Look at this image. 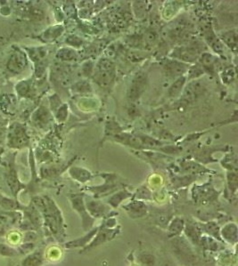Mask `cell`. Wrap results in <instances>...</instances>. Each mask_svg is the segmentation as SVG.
Segmentation results:
<instances>
[{
  "label": "cell",
  "mask_w": 238,
  "mask_h": 266,
  "mask_svg": "<svg viewBox=\"0 0 238 266\" xmlns=\"http://www.w3.org/2000/svg\"><path fill=\"white\" fill-rule=\"evenodd\" d=\"M115 64L112 60L102 58L98 61L94 70V80L102 88L111 87L115 78Z\"/></svg>",
  "instance_id": "cell-1"
},
{
  "label": "cell",
  "mask_w": 238,
  "mask_h": 266,
  "mask_svg": "<svg viewBox=\"0 0 238 266\" xmlns=\"http://www.w3.org/2000/svg\"><path fill=\"white\" fill-rule=\"evenodd\" d=\"M63 28L62 26H55L50 28L44 33V37L46 40L51 41L56 39V37H59L63 33Z\"/></svg>",
  "instance_id": "cell-25"
},
{
  "label": "cell",
  "mask_w": 238,
  "mask_h": 266,
  "mask_svg": "<svg viewBox=\"0 0 238 266\" xmlns=\"http://www.w3.org/2000/svg\"><path fill=\"white\" fill-rule=\"evenodd\" d=\"M100 229L99 227H97L96 229H94L91 233H89L87 236L84 238H82L81 240H75V241H71L70 243L66 244L67 248H76V247H82V246H85L88 241H90L92 238H93L96 234H97L98 230Z\"/></svg>",
  "instance_id": "cell-22"
},
{
  "label": "cell",
  "mask_w": 238,
  "mask_h": 266,
  "mask_svg": "<svg viewBox=\"0 0 238 266\" xmlns=\"http://www.w3.org/2000/svg\"><path fill=\"white\" fill-rule=\"evenodd\" d=\"M127 212L131 215V217L138 218L142 217L146 214V206L142 201H133L132 203L125 206Z\"/></svg>",
  "instance_id": "cell-11"
},
{
  "label": "cell",
  "mask_w": 238,
  "mask_h": 266,
  "mask_svg": "<svg viewBox=\"0 0 238 266\" xmlns=\"http://www.w3.org/2000/svg\"><path fill=\"white\" fill-rule=\"evenodd\" d=\"M221 234L225 240H227L229 242L235 243L237 240V228L234 224H228L227 226L223 227L221 231Z\"/></svg>",
  "instance_id": "cell-17"
},
{
  "label": "cell",
  "mask_w": 238,
  "mask_h": 266,
  "mask_svg": "<svg viewBox=\"0 0 238 266\" xmlns=\"http://www.w3.org/2000/svg\"><path fill=\"white\" fill-rule=\"evenodd\" d=\"M28 66V57L26 54L16 49L12 53L7 63V69L14 74H20Z\"/></svg>",
  "instance_id": "cell-4"
},
{
  "label": "cell",
  "mask_w": 238,
  "mask_h": 266,
  "mask_svg": "<svg viewBox=\"0 0 238 266\" xmlns=\"http://www.w3.org/2000/svg\"><path fill=\"white\" fill-rule=\"evenodd\" d=\"M62 255V251L61 249L56 247H52V248H49V250L47 251V258L51 261H56L59 260L60 257Z\"/></svg>",
  "instance_id": "cell-28"
},
{
  "label": "cell",
  "mask_w": 238,
  "mask_h": 266,
  "mask_svg": "<svg viewBox=\"0 0 238 266\" xmlns=\"http://www.w3.org/2000/svg\"><path fill=\"white\" fill-rule=\"evenodd\" d=\"M47 54L48 51L46 48H32L28 49L29 57L36 63L42 62L47 56Z\"/></svg>",
  "instance_id": "cell-19"
},
{
  "label": "cell",
  "mask_w": 238,
  "mask_h": 266,
  "mask_svg": "<svg viewBox=\"0 0 238 266\" xmlns=\"http://www.w3.org/2000/svg\"><path fill=\"white\" fill-rule=\"evenodd\" d=\"M188 69V64L174 59L167 60L164 64V73L170 79H177L182 77Z\"/></svg>",
  "instance_id": "cell-6"
},
{
  "label": "cell",
  "mask_w": 238,
  "mask_h": 266,
  "mask_svg": "<svg viewBox=\"0 0 238 266\" xmlns=\"http://www.w3.org/2000/svg\"><path fill=\"white\" fill-rule=\"evenodd\" d=\"M147 83H148V78L145 71H139L135 75L130 85V88L128 90L129 100L131 102L138 100L141 97L143 93L145 92Z\"/></svg>",
  "instance_id": "cell-3"
},
{
  "label": "cell",
  "mask_w": 238,
  "mask_h": 266,
  "mask_svg": "<svg viewBox=\"0 0 238 266\" xmlns=\"http://www.w3.org/2000/svg\"><path fill=\"white\" fill-rule=\"evenodd\" d=\"M16 91L20 96H25L30 91V83L27 81L20 82L16 85Z\"/></svg>",
  "instance_id": "cell-31"
},
{
  "label": "cell",
  "mask_w": 238,
  "mask_h": 266,
  "mask_svg": "<svg viewBox=\"0 0 238 266\" xmlns=\"http://www.w3.org/2000/svg\"><path fill=\"white\" fill-rule=\"evenodd\" d=\"M220 40L227 45L231 50L235 51L236 48H237V32H236V30H228V31H225L223 33L220 34Z\"/></svg>",
  "instance_id": "cell-12"
},
{
  "label": "cell",
  "mask_w": 238,
  "mask_h": 266,
  "mask_svg": "<svg viewBox=\"0 0 238 266\" xmlns=\"http://www.w3.org/2000/svg\"><path fill=\"white\" fill-rule=\"evenodd\" d=\"M71 203H72V206H73V208L82 215L83 229L85 230V231L90 230L93 226L94 219L87 212L88 210L86 208L85 202L83 200V197L76 194V195L71 196Z\"/></svg>",
  "instance_id": "cell-7"
},
{
  "label": "cell",
  "mask_w": 238,
  "mask_h": 266,
  "mask_svg": "<svg viewBox=\"0 0 238 266\" xmlns=\"http://www.w3.org/2000/svg\"><path fill=\"white\" fill-rule=\"evenodd\" d=\"M8 144L13 148H21L25 146L29 142V137L26 135L23 126L15 123L12 126L8 134Z\"/></svg>",
  "instance_id": "cell-5"
},
{
  "label": "cell",
  "mask_w": 238,
  "mask_h": 266,
  "mask_svg": "<svg viewBox=\"0 0 238 266\" xmlns=\"http://www.w3.org/2000/svg\"><path fill=\"white\" fill-rule=\"evenodd\" d=\"M130 197H131V194L130 192H127V191H122V192H117L116 194L112 195L109 199V204H111L112 207H117L120 204L123 202V200H126Z\"/></svg>",
  "instance_id": "cell-23"
},
{
  "label": "cell",
  "mask_w": 238,
  "mask_h": 266,
  "mask_svg": "<svg viewBox=\"0 0 238 266\" xmlns=\"http://www.w3.org/2000/svg\"><path fill=\"white\" fill-rule=\"evenodd\" d=\"M205 70L202 68L199 63H197L193 66L189 67V69L187 70V78H186L190 81L195 80L199 77H201L202 75L205 74Z\"/></svg>",
  "instance_id": "cell-24"
},
{
  "label": "cell",
  "mask_w": 238,
  "mask_h": 266,
  "mask_svg": "<svg viewBox=\"0 0 238 266\" xmlns=\"http://www.w3.org/2000/svg\"><path fill=\"white\" fill-rule=\"evenodd\" d=\"M0 205L1 207L5 208V209H17L18 207V205L15 202V200H9V199H7V198H4V197L1 196L0 194Z\"/></svg>",
  "instance_id": "cell-27"
},
{
  "label": "cell",
  "mask_w": 238,
  "mask_h": 266,
  "mask_svg": "<svg viewBox=\"0 0 238 266\" xmlns=\"http://www.w3.org/2000/svg\"><path fill=\"white\" fill-rule=\"evenodd\" d=\"M186 77L182 76L180 78L175 79V81L171 84L168 90V96L171 98H175L182 93L183 89L186 85Z\"/></svg>",
  "instance_id": "cell-15"
},
{
  "label": "cell",
  "mask_w": 238,
  "mask_h": 266,
  "mask_svg": "<svg viewBox=\"0 0 238 266\" xmlns=\"http://www.w3.org/2000/svg\"><path fill=\"white\" fill-rule=\"evenodd\" d=\"M115 230L111 229H104V230H98L97 232V235L93 241L91 242V244L90 245V247H87L85 248V250H89L90 248H94V247H97L102 243L106 242L108 240H111L112 238L115 236Z\"/></svg>",
  "instance_id": "cell-10"
},
{
  "label": "cell",
  "mask_w": 238,
  "mask_h": 266,
  "mask_svg": "<svg viewBox=\"0 0 238 266\" xmlns=\"http://www.w3.org/2000/svg\"><path fill=\"white\" fill-rule=\"evenodd\" d=\"M56 58L63 62H71L77 59V53L74 49L69 48H61L56 54Z\"/></svg>",
  "instance_id": "cell-18"
},
{
  "label": "cell",
  "mask_w": 238,
  "mask_h": 266,
  "mask_svg": "<svg viewBox=\"0 0 238 266\" xmlns=\"http://www.w3.org/2000/svg\"><path fill=\"white\" fill-rule=\"evenodd\" d=\"M137 194H138L137 198L139 199H143V200H150L151 199V192H149L148 190L146 188L139 189V191H138Z\"/></svg>",
  "instance_id": "cell-37"
},
{
  "label": "cell",
  "mask_w": 238,
  "mask_h": 266,
  "mask_svg": "<svg viewBox=\"0 0 238 266\" xmlns=\"http://www.w3.org/2000/svg\"><path fill=\"white\" fill-rule=\"evenodd\" d=\"M75 90L77 92L80 93V94L91 92V86H90V82H88L87 80L78 82L75 85Z\"/></svg>",
  "instance_id": "cell-30"
},
{
  "label": "cell",
  "mask_w": 238,
  "mask_h": 266,
  "mask_svg": "<svg viewBox=\"0 0 238 266\" xmlns=\"http://www.w3.org/2000/svg\"><path fill=\"white\" fill-rule=\"evenodd\" d=\"M198 60H199V64L201 65L202 68L205 70V71L213 72V70L215 69L217 60H216L214 56H212V54H210V53H203Z\"/></svg>",
  "instance_id": "cell-13"
},
{
  "label": "cell",
  "mask_w": 238,
  "mask_h": 266,
  "mask_svg": "<svg viewBox=\"0 0 238 266\" xmlns=\"http://www.w3.org/2000/svg\"><path fill=\"white\" fill-rule=\"evenodd\" d=\"M202 54V45L197 43H192L187 46H181L179 48H176L170 56L172 59L177 60L182 63H194Z\"/></svg>",
  "instance_id": "cell-2"
},
{
  "label": "cell",
  "mask_w": 238,
  "mask_h": 266,
  "mask_svg": "<svg viewBox=\"0 0 238 266\" xmlns=\"http://www.w3.org/2000/svg\"><path fill=\"white\" fill-rule=\"evenodd\" d=\"M183 226H184V223H183L182 220L176 218L173 220V222L171 223V227H170L169 231L173 234H178L182 231Z\"/></svg>",
  "instance_id": "cell-29"
},
{
  "label": "cell",
  "mask_w": 238,
  "mask_h": 266,
  "mask_svg": "<svg viewBox=\"0 0 238 266\" xmlns=\"http://www.w3.org/2000/svg\"><path fill=\"white\" fill-rule=\"evenodd\" d=\"M70 174L73 179L81 183H86L92 178V174L90 171L86 170L84 168L81 167H71L70 169Z\"/></svg>",
  "instance_id": "cell-16"
},
{
  "label": "cell",
  "mask_w": 238,
  "mask_h": 266,
  "mask_svg": "<svg viewBox=\"0 0 238 266\" xmlns=\"http://www.w3.org/2000/svg\"><path fill=\"white\" fill-rule=\"evenodd\" d=\"M85 206L88 212L90 213V216H93L96 218L105 216L110 210V208L107 206L97 200H88L86 202Z\"/></svg>",
  "instance_id": "cell-9"
},
{
  "label": "cell",
  "mask_w": 238,
  "mask_h": 266,
  "mask_svg": "<svg viewBox=\"0 0 238 266\" xmlns=\"http://www.w3.org/2000/svg\"><path fill=\"white\" fill-rule=\"evenodd\" d=\"M8 238L9 243H11L13 245L17 244L22 240L21 234L17 233V232H12V233H9Z\"/></svg>",
  "instance_id": "cell-34"
},
{
  "label": "cell",
  "mask_w": 238,
  "mask_h": 266,
  "mask_svg": "<svg viewBox=\"0 0 238 266\" xmlns=\"http://www.w3.org/2000/svg\"><path fill=\"white\" fill-rule=\"evenodd\" d=\"M32 118H33L34 122H35V124H37V126H43L47 125L50 121L51 114H50V112H49V110L47 108L41 106L34 113Z\"/></svg>",
  "instance_id": "cell-14"
},
{
  "label": "cell",
  "mask_w": 238,
  "mask_h": 266,
  "mask_svg": "<svg viewBox=\"0 0 238 266\" xmlns=\"http://www.w3.org/2000/svg\"><path fill=\"white\" fill-rule=\"evenodd\" d=\"M145 56L141 52H130L127 55V59L131 63H138L143 59H145Z\"/></svg>",
  "instance_id": "cell-33"
},
{
  "label": "cell",
  "mask_w": 238,
  "mask_h": 266,
  "mask_svg": "<svg viewBox=\"0 0 238 266\" xmlns=\"http://www.w3.org/2000/svg\"><path fill=\"white\" fill-rule=\"evenodd\" d=\"M68 116V107L67 104H63L62 106H60L56 112V118L58 122H63L65 121V119L67 118Z\"/></svg>",
  "instance_id": "cell-26"
},
{
  "label": "cell",
  "mask_w": 238,
  "mask_h": 266,
  "mask_svg": "<svg viewBox=\"0 0 238 266\" xmlns=\"http://www.w3.org/2000/svg\"><path fill=\"white\" fill-rule=\"evenodd\" d=\"M205 227H206V231L209 233H211L213 236L220 239L219 237L217 236V233H219V228H218V226L216 225L215 223H209Z\"/></svg>",
  "instance_id": "cell-36"
},
{
  "label": "cell",
  "mask_w": 238,
  "mask_h": 266,
  "mask_svg": "<svg viewBox=\"0 0 238 266\" xmlns=\"http://www.w3.org/2000/svg\"><path fill=\"white\" fill-rule=\"evenodd\" d=\"M205 86L203 83L195 79L190 82L183 89V101L185 103H193L194 101L197 100L200 96H203L205 93Z\"/></svg>",
  "instance_id": "cell-8"
},
{
  "label": "cell",
  "mask_w": 238,
  "mask_h": 266,
  "mask_svg": "<svg viewBox=\"0 0 238 266\" xmlns=\"http://www.w3.org/2000/svg\"><path fill=\"white\" fill-rule=\"evenodd\" d=\"M7 183H8V186H9L12 192L16 195V193L20 189L19 188L20 183H19L18 178H17L15 169L12 168L11 170L9 171V173L7 175Z\"/></svg>",
  "instance_id": "cell-21"
},
{
  "label": "cell",
  "mask_w": 238,
  "mask_h": 266,
  "mask_svg": "<svg viewBox=\"0 0 238 266\" xmlns=\"http://www.w3.org/2000/svg\"><path fill=\"white\" fill-rule=\"evenodd\" d=\"M94 70H95V68H94V63L92 62L88 61V62L83 63V65H82V73L86 77L93 76Z\"/></svg>",
  "instance_id": "cell-32"
},
{
  "label": "cell",
  "mask_w": 238,
  "mask_h": 266,
  "mask_svg": "<svg viewBox=\"0 0 238 266\" xmlns=\"http://www.w3.org/2000/svg\"><path fill=\"white\" fill-rule=\"evenodd\" d=\"M43 263V255L41 252H34L28 255L22 262V266H41Z\"/></svg>",
  "instance_id": "cell-20"
},
{
  "label": "cell",
  "mask_w": 238,
  "mask_h": 266,
  "mask_svg": "<svg viewBox=\"0 0 238 266\" xmlns=\"http://www.w3.org/2000/svg\"><path fill=\"white\" fill-rule=\"evenodd\" d=\"M66 43L71 46V47L80 48L82 45V39L72 35V36H70V37H68L67 39H66Z\"/></svg>",
  "instance_id": "cell-35"
}]
</instances>
